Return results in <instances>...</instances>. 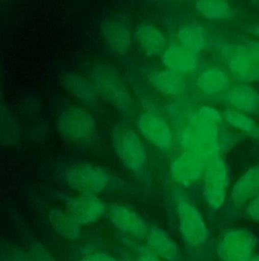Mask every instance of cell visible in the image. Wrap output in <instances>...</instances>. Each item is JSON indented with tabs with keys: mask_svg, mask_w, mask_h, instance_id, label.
Instances as JSON below:
<instances>
[{
	"mask_svg": "<svg viewBox=\"0 0 259 261\" xmlns=\"http://www.w3.org/2000/svg\"><path fill=\"white\" fill-rule=\"evenodd\" d=\"M246 47L259 58V41H250L248 43Z\"/></svg>",
	"mask_w": 259,
	"mask_h": 261,
	"instance_id": "obj_34",
	"label": "cell"
},
{
	"mask_svg": "<svg viewBox=\"0 0 259 261\" xmlns=\"http://www.w3.org/2000/svg\"><path fill=\"white\" fill-rule=\"evenodd\" d=\"M99 32L107 48L116 55H126L132 47L133 33L128 26L117 19H106L99 25Z\"/></svg>",
	"mask_w": 259,
	"mask_h": 261,
	"instance_id": "obj_14",
	"label": "cell"
},
{
	"mask_svg": "<svg viewBox=\"0 0 259 261\" xmlns=\"http://www.w3.org/2000/svg\"><path fill=\"white\" fill-rule=\"evenodd\" d=\"M147 246L162 260L180 261L182 250L172 236L159 226L150 227L146 237Z\"/></svg>",
	"mask_w": 259,
	"mask_h": 261,
	"instance_id": "obj_18",
	"label": "cell"
},
{
	"mask_svg": "<svg viewBox=\"0 0 259 261\" xmlns=\"http://www.w3.org/2000/svg\"><path fill=\"white\" fill-rule=\"evenodd\" d=\"M122 261H133L132 260H130V259H123Z\"/></svg>",
	"mask_w": 259,
	"mask_h": 261,
	"instance_id": "obj_38",
	"label": "cell"
},
{
	"mask_svg": "<svg viewBox=\"0 0 259 261\" xmlns=\"http://www.w3.org/2000/svg\"><path fill=\"white\" fill-rule=\"evenodd\" d=\"M258 1H259V0H258Z\"/></svg>",
	"mask_w": 259,
	"mask_h": 261,
	"instance_id": "obj_39",
	"label": "cell"
},
{
	"mask_svg": "<svg viewBox=\"0 0 259 261\" xmlns=\"http://www.w3.org/2000/svg\"><path fill=\"white\" fill-rule=\"evenodd\" d=\"M79 261H119L113 254L105 251H98L84 256Z\"/></svg>",
	"mask_w": 259,
	"mask_h": 261,
	"instance_id": "obj_32",
	"label": "cell"
},
{
	"mask_svg": "<svg viewBox=\"0 0 259 261\" xmlns=\"http://www.w3.org/2000/svg\"><path fill=\"white\" fill-rule=\"evenodd\" d=\"M33 261H57L50 251L39 242H34L29 250Z\"/></svg>",
	"mask_w": 259,
	"mask_h": 261,
	"instance_id": "obj_30",
	"label": "cell"
},
{
	"mask_svg": "<svg viewBox=\"0 0 259 261\" xmlns=\"http://www.w3.org/2000/svg\"><path fill=\"white\" fill-rule=\"evenodd\" d=\"M249 261H259V254L254 255Z\"/></svg>",
	"mask_w": 259,
	"mask_h": 261,
	"instance_id": "obj_37",
	"label": "cell"
},
{
	"mask_svg": "<svg viewBox=\"0 0 259 261\" xmlns=\"http://www.w3.org/2000/svg\"><path fill=\"white\" fill-rule=\"evenodd\" d=\"M194 9L200 16L209 21H228L235 14L227 0H195Z\"/></svg>",
	"mask_w": 259,
	"mask_h": 261,
	"instance_id": "obj_25",
	"label": "cell"
},
{
	"mask_svg": "<svg viewBox=\"0 0 259 261\" xmlns=\"http://www.w3.org/2000/svg\"><path fill=\"white\" fill-rule=\"evenodd\" d=\"M61 83L64 88L81 104L91 110L99 106V98L91 80L77 72H67L63 75Z\"/></svg>",
	"mask_w": 259,
	"mask_h": 261,
	"instance_id": "obj_15",
	"label": "cell"
},
{
	"mask_svg": "<svg viewBox=\"0 0 259 261\" xmlns=\"http://www.w3.org/2000/svg\"><path fill=\"white\" fill-rule=\"evenodd\" d=\"M196 85L203 94L216 96L229 89L230 76L223 69L210 67L199 73L196 79Z\"/></svg>",
	"mask_w": 259,
	"mask_h": 261,
	"instance_id": "obj_21",
	"label": "cell"
},
{
	"mask_svg": "<svg viewBox=\"0 0 259 261\" xmlns=\"http://www.w3.org/2000/svg\"><path fill=\"white\" fill-rule=\"evenodd\" d=\"M57 128L67 142L84 144L94 138L98 127L96 118L87 107L70 103L58 113Z\"/></svg>",
	"mask_w": 259,
	"mask_h": 261,
	"instance_id": "obj_3",
	"label": "cell"
},
{
	"mask_svg": "<svg viewBox=\"0 0 259 261\" xmlns=\"http://www.w3.org/2000/svg\"><path fill=\"white\" fill-rule=\"evenodd\" d=\"M136 125L141 137L157 150L168 153L174 148V132L162 115L150 111L141 113L136 119Z\"/></svg>",
	"mask_w": 259,
	"mask_h": 261,
	"instance_id": "obj_9",
	"label": "cell"
},
{
	"mask_svg": "<svg viewBox=\"0 0 259 261\" xmlns=\"http://www.w3.org/2000/svg\"><path fill=\"white\" fill-rule=\"evenodd\" d=\"M226 98L234 110L259 116V92L254 87L246 84L236 86L228 90Z\"/></svg>",
	"mask_w": 259,
	"mask_h": 261,
	"instance_id": "obj_22",
	"label": "cell"
},
{
	"mask_svg": "<svg viewBox=\"0 0 259 261\" xmlns=\"http://www.w3.org/2000/svg\"><path fill=\"white\" fill-rule=\"evenodd\" d=\"M64 180L73 191L94 195L101 194L115 182L108 170L90 162L79 163L67 168Z\"/></svg>",
	"mask_w": 259,
	"mask_h": 261,
	"instance_id": "obj_5",
	"label": "cell"
},
{
	"mask_svg": "<svg viewBox=\"0 0 259 261\" xmlns=\"http://www.w3.org/2000/svg\"><path fill=\"white\" fill-rule=\"evenodd\" d=\"M246 216L249 220L259 223V193L246 205Z\"/></svg>",
	"mask_w": 259,
	"mask_h": 261,
	"instance_id": "obj_31",
	"label": "cell"
},
{
	"mask_svg": "<svg viewBox=\"0 0 259 261\" xmlns=\"http://www.w3.org/2000/svg\"><path fill=\"white\" fill-rule=\"evenodd\" d=\"M107 206L99 195L77 193L65 199V210L82 226L99 222L107 214Z\"/></svg>",
	"mask_w": 259,
	"mask_h": 261,
	"instance_id": "obj_12",
	"label": "cell"
},
{
	"mask_svg": "<svg viewBox=\"0 0 259 261\" xmlns=\"http://www.w3.org/2000/svg\"><path fill=\"white\" fill-rule=\"evenodd\" d=\"M133 38L149 58L162 56L168 46L165 33L156 24L147 21H142L135 27Z\"/></svg>",
	"mask_w": 259,
	"mask_h": 261,
	"instance_id": "obj_16",
	"label": "cell"
},
{
	"mask_svg": "<svg viewBox=\"0 0 259 261\" xmlns=\"http://www.w3.org/2000/svg\"><path fill=\"white\" fill-rule=\"evenodd\" d=\"M198 113L202 117L216 124H217V122H220V120L222 119V117H223L215 109L211 108V107H201L200 110H199Z\"/></svg>",
	"mask_w": 259,
	"mask_h": 261,
	"instance_id": "obj_33",
	"label": "cell"
},
{
	"mask_svg": "<svg viewBox=\"0 0 259 261\" xmlns=\"http://www.w3.org/2000/svg\"><path fill=\"white\" fill-rule=\"evenodd\" d=\"M246 31L259 39V24H250L246 28Z\"/></svg>",
	"mask_w": 259,
	"mask_h": 261,
	"instance_id": "obj_35",
	"label": "cell"
},
{
	"mask_svg": "<svg viewBox=\"0 0 259 261\" xmlns=\"http://www.w3.org/2000/svg\"><path fill=\"white\" fill-rule=\"evenodd\" d=\"M0 261H33L30 253L13 245H6L0 250Z\"/></svg>",
	"mask_w": 259,
	"mask_h": 261,
	"instance_id": "obj_28",
	"label": "cell"
},
{
	"mask_svg": "<svg viewBox=\"0 0 259 261\" xmlns=\"http://www.w3.org/2000/svg\"><path fill=\"white\" fill-rule=\"evenodd\" d=\"M110 143L122 167L137 177L146 176L148 155L142 138L137 130L118 124L110 132Z\"/></svg>",
	"mask_w": 259,
	"mask_h": 261,
	"instance_id": "obj_1",
	"label": "cell"
},
{
	"mask_svg": "<svg viewBox=\"0 0 259 261\" xmlns=\"http://www.w3.org/2000/svg\"><path fill=\"white\" fill-rule=\"evenodd\" d=\"M175 210L182 239L188 246H203L211 239V231L201 212L182 193L175 194Z\"/></svg>",
	"mask_w": 259,
	"mask_h": 261,
	"instance_id": "obj_6",
	"label": "cell"
},
{
	"mask_svg": "<svg viewBox=\"0 0 259 261\" xmlns=\"http://www.w3.org/2000/svg\"><path fill=\"white\" fill-rule=\"evenodd\" d=\"M21 137L15 118L4 106L0 105V141L6 145H15L19 143Z\"/></svg>",
	"mask_w": 259,
	"mask_h": 261,
	"instance_id": "obj_26",
	"label": "cell"
},
{
	"mask_svg": "<svg viewBox=\"0 0 259 261\" xmlns=\"http://www.w3.org/2000/svg\"><path fill=\"white\" fill-rule=\"evenodd\" d=\"M165 68L185 76L195 73L200 65L198 54L191 51L178 44L167 46L162 55Z\"/></svg>",
	"mask_w": 259,
	"mask_h": 261,
	"instance_id": "obj_17",
	"label": "cell"
},
{
	"mask_svg": "<svg viewBox=\"0 0 259 261\" xmlns=\"http://www.w3.org/2000/svg\"><path fill=\"white\" fill-rule=\"evenodd\" d=\"M252 135H253V136H255V138H258L259 139V125L258 126H256V128H255V130H254L253 133H252Z\"/></svg>",
	"mask_w": 259,
	"mask_h": 261,
	"instance_id": "obj_36",
	"label": "cell"
},
{
	"mask_svg": "<svg viewBox=\"0 0 259 261\" xmlns=\"http://www.w3.org/2000/svg\"><path fill=\"white\" fill-rule=\"evenodd\" d=\"M92 82L99 98L122 116H130L134 111V101L115 66L107 63L96 64L91 70Z\"/></svg>",
	"mask_w": 259,
	"mask_h": 261,
	"instance_id": "obj_2",
	"label": "cell"
},
{
	"mask_svg": "<svg viewBox=\"0 0 259 261\" xmlns=\"http://www.w3.org/2000/svg\"><path fill=\"white\" fill-rule=\"evenodd\" d=\"M148 80L156 91L167 97H179L186 91L185 76L169 69L154 70L148 74Z\"/></svg>",
	"mask_w": 259,
	"mask_h": 261,
	"instance_id": "obj_19",
	"label": "cell"
},
{
	"mask_svg": "<svg viewBox=\"0 0 259 261\" xmlns=\"http://www.w3.org/2000/svg\"><path fill=\"white\" fill-rule=\"evenodd\" d=\"M205 160L193 152L184 150L176 155L170 164V173L173 180L183 187L197 182L204 173Z\"/></svg>",
	"mask_w": 259,
	"mask_h": 261,
	"instance_id": "obj_13",
	"label": "cell"
},
{
	"mask_svg": "<svg viewBox=\"0 0 259 261\" xmlns=\"http://www.w3.org/2000/svg\"><path fill=\"white\" fill-rule=\"evenodd\" d=\"M125 242L136 254L135 261H164L147 245H136L137 243L128 239Z\"/></svg>",
	"mask_w": 259,
	"mask_h": 261,
	"instance_id": "obj_29",
	"label": "cell"
},
{
	"mask_svg": "<svg viewBox=\"0 0 259 261\" xmlns=\"http://www.w3.org/2000/svg\"><path fill=\"white\" fill-rule=\"evenodd\" d=\"M107 216L110 223L130 239L143 240L149 231L147 221L136 210L120 203H111L107 206Z\"/></svg>",
	"mask_w": 259,
	"mask_h": 261,
	"instance_id": "obj_10",
	"label": "cell"
},
{
	"mask_svg": "<svg viewBox=\"0 0 259 261\" xmlns=\"http://www.w3.org/2000/svg\"><path fill=\"white\" fill-rule=\"evenodd\" d=\"M259 193V166L251 167L237 181L229 196V203L234 208L247 205Z\"/></svg>",
	"mask_w": 259,
	"mask_h": 261,
	"instance_id": "obj_20",
	"label": "cell"
},
{
	"mask_svg": "<svg viewBox=\"0 0 259 261\" xmlns=\"http://www.w3.org/2000/svg\"><path fill=\"white\" fill-rule=\"evenodd\" d=\"M47 217L54 231L62 239L76 242L82 237V225L67 210L52 208Z\"/></svg>",
	"mask_w": 259,
	"mask_h": 261,
	"instance_id": "obj_23",
	"label": "cell"
},
{
	"mask_svg": "<svg viewBox=\"0 0 259 261\" xmlns=\"http://www.w3.org/2000/svg\"><path fill=\"white\" fill-rule=\"evenodd\" d=\"M223 55L232 76L243 83L259 82V58L246 46L224 47Z\"/></svg>",
	"mask_w": 259,
	"mask_h": 261,
	"instance_id": "obj_11",
	"label": "cell"
},
{
	"mask_svg": "<svg viewBox=\"0 0 259 261\" xmlns=\"http://www.w3.org/2000/svg\"><path fill=\"white\" fill-rule=\"evenodd\" d=\"M258 239L250 230L231 228L219 238L216 253L220 261H249L253 257Z\"/></svg>",
	"mask_w": 259,
	"mask_h": 261,
	"instance_id": "obj_7",
	"label": "cell"
},
{
	"mask_svg": "<svg viewBox=\"0 0 259 261\" xmlns=\"http://www.w3.org/2000/svg\"><path fill=\"white\" fill-rule=\"evenodd\" d=\"M217 124L202 117L199 113L191 116L190 122L180 130L179 142L187 151L206 159L218 151Z\"/></svg>",
	"mask_w": 259,
	"mask_h": 261,
	"instance_id": "obj_4",
	"label": "cell"
},
{
	"mask_svg": "<svg viewBox=\"0 0 259 261\" xmlns=\"http://www.w3.org/2000/svg\"><path fill=\"white\" fill-rule=\"evenodd\" d=\"M176 38L177 44L197 54L210 46L206 29L197 23H188L179 28L176 32Z\"/></svg>",
	"mask_w": 259,
	"mask_h": 261,
	"instance_id": "obj_24",
	"label": "cell"
},
{
	"mask_svg": "<svg viewBox=\"0 0 259 261\" xmlns=\"http://www.w3.org/2000/svg\"><path fill=\"white\" fill-rule=\"evenodd\" d=\"M223 118L231 126L243 132L253 133L257 125L255 122L246 113L234 109H228L223 113Z\"/></svg>",
	"mask_w": 259,
	"mask_h": 261,
	"instance_id": "obj_27",
	"label": "cell"
},
{
	"mask_svg": "<svg viewBox=\"0 0 259 261\" xmlns=\"http://www.w3.org/2000/svg\"><path fill=\"white\" fill-rule=\"evenodd\" d=\"M203 197L211 210H220L226 200L229 173L224 161L218 153L205 159Z\"/></svg>",
	"mask_w": 259,
	"mask_h": 261,
	"instance_id": "obj_8",
	"label": "cell"
}]
</instances>
